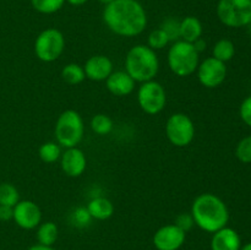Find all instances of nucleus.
Here are the masks:
<instances>
[{"mask_svg":"<svg viewBox=\"0 0 251 250\" xmlns=\"http://www.w3.org/2000/svg\"><path fill=\"white\" fill-rule=\"evenodd\" d=\"M54 134L60 146L65 149L77 146L85 134V124L80 113L74 109L64 110L56 119Z\"/></svg>","mask_w":251,"mask_h":250,"instance_id":"obj_5","label":"nucleus"},{"mask_svg":"<svg viewBox=\"0 0 251 250\" xmlns=\"http://www.w3.org/2000/svg\"><path fill=\"white\" fill-rule=\"evenodd\" d=\"M65 49V37L59 29L46 28L37 36L34 41V54L44 63L58 60Z\"/></svg>","mask_w":251,"mask_h":250,"instance_id":"obj_7","label":"nucleus"},{"mask_svg":"<svg viewBox=\"0 0 251 250\" xmlns=\"http://www.w3.org/2000/svg\"><path fill=\"white\" fill-rule=\"evenodd\" d=\"M125 71L135 82L154 80L159 71V59L156 50L145 44H137L125 56Z\"/></svg>","mask_w":251,"mask_h":250,"instance_id":"obj_3","label":"nucleus"},{"mask_svg":"<svg viewBox=\"0 0 251 250\" xmlns=\"http://www.w3.org/2000/svg\"><path fill=\"white\" fill-rule=\"evenodd\" d=\"M58 225L54 222H43L37 227V240L38 244L53 247L54 243L58 239Z\"/></svg>","mask_w":251,"mask_h":250,"instance_id":"obj_19","label":"nucleus"},{"mask_svg":"<svg viewBox=\"0 0 251 250\" xmlns=\"http://www.w3.org/2000/svg\"><path fill=\"white\" fill-rule=\"evenodd\" d=\"M12 218H14V207L0 205V221L7 222V221H11Z\"/></svg>","mask_w":251,"mask_h":250,"instance_id":"obj_32","label":"nucleus"},{"mask_svg":"<svg viewBox=\"0 0 251 250\" xmlns=\"http://www.w3.org/2000/svg\"><path fill=\"white\" fill-rule=\"evenodd\" d=\"M167 63L174 75L188 77L196 73L200 64V54L194 48L193 43L179 39L172 43L167 54Z\"/></svg>","mask_w":251,"mask_h":250,"instance_id":"obj_4","label":"nucleus"},{"mask_svg":"<svg viewBox=\"0 0 251 250\" xmlns=\"http://www.w3.org/2000/svg\"><path fill=\"white\" fill-rule=\"evenodd\" d=\"M174 225H178L181 230H184L186 233L194 227L195 223H194V218L191 216V213H180L179 216H176Z\"/></svg>","mask_w":251,"mask_h":250,"instance_id":"obj_30","label":"nucleus"},{"mask_svg":"<svg viewBox=\"0 0 251 250\" xmlns=\"http://www.w3.org/2000/svg\"><path fill=\"white\" fill-rule=\"evenodd\" d=\"M61 77L66 83L73 86L83 82V80L86 78L83 66L78 65L76 63L66 64L63 70H61Z\"/></svg>","mask_w":251,"mask_h":250,"instance_id":"obj_21","label":"nucleus"},{"mask_svg":"<svg viewBox=\"0 0 251 250\" xmlns=\"http://www.w3.org/2000/svg\"><path fill=\"white\" fill-rule=\"evenodd\" d=\"M135 81L125 70L113 71L105 80V87L117 97H125L134 92Z\"/></svg>","mask_w":251,"mask_h":250,"instance_id":"obj_15","label":"nucleus"},{"mask_svg":"<svg viewBox=\"0 0 251 250\" xmlns=\"http://www.w3.org/2000/svg\"><path fill=\"white\" fill-rule=\"evenodd\" d=\"M60 167L65 175L71 176V178L81 176L85 173L86 167H87L86 154L77 146L66 149L61 153Z\"/></svg>","mask_w":251,"mask_h":250,"instance_id":"obj_13","label":"nucleus"},{"mask_svg":"<svg viewBox=\"0 0 251 250\" xmlns=\"http://www.w3.org/2000/svg\"><path fill=\"white\" fill-rule=\"evenodd\" d=\"M61 146L58 142L54 141H48L44 142L39 146L38 149V156L44 163H55L56 161H59L61 157Z\"/></svg>","mask_w":251,"mask_h":250,"instance_id":"obj_20","label":"nucleus"},{"mask_svg":"<svg viewBox=\"0 0 251 250\" xmlns=\"http://www.w3.org/2000/svg\"><path fill=\"white\" fill-rule=\"evenodd\" d=\"M194 223L207 233H215L226 227L229 221V211L220 196L203 193L196 196L191 205Z\"/></svg>","mask_w":251,"mask_h":250,"instance_id":"obj_2","label":"nucleus"},{"mask_svg":"<svg viewBox=\"0 0 251 250\" xmlns=\"http://www.w3.org/2000/svg\"><path fill=\"white\" fill-rule=\"evenodd\" d=\"M186 233L178 225H166L157 229L153 235V245L157 250H179L185 243Z\"/></svg>","mask_w":251,"mask_h":250,"instance_id":"obj_12","label":"nucleus"},{"mask_svg":"<svg viewBox=\"0 0 251 250\" xmlns=\"http://www.w3.org/2000/svg\"><path fill=\"white\" fill-rule=\"evenodd\" d=\"M235 156L243 163H251V135L240 140L235 150Z\"/></svg>","mask_w":251,"mask_h":250,"instance_id":"obj_28","label":"nucleus"},{"mask_svg":"<svg viewBox=\"0 0 251 250\" xmlns=\"http://www.w3.org/2000/svg\"><path fill=\"white\" fill-rule=\"evenodd\" d=\"M242 242L240 237L233 228L223 227L213 233L211 240V250H240Z\"/></svg>","mask_w":251,"mask_h":250,"instance_id":"obj_16","label":"nucleus"},{"mask_svg":"<svg viewBox=\"0 0 251 250\" xmlns=\"http://www.w3.org/2000/svg\"><path fill=\"white\" fill-rule=\"evenodd\" d=\"M196 75H198L199 82L203 87L216 88L225 82L227 77V66L223 61L210 56L199 64L196 69Z\"/></svg>","mask_w":251,"mask_h":250,"instance_id":"obj_10","label":"nucleus"},{"mask_svg":"<svg viewBox=\"0 0 251 250\" xmlns=\"http://www.w3.org/2000/svg\"><path fill=\"white\" fill-rule=\"evenodd\" d=\"M91 129L95 134L100 135V136H104L112 132L113 126H114V123H113L112 118L108 117V115L102 114H96L93 115V118L91 119Z\"/></svg>","mask_w":251,"mask_h":250,"instance_id":"obj_23","label":"nucleus"},{"mask_svg":"<svg viewBox=\"0 0 251 250\" xmlns=\"http://www.w3.org/2000/svg\"><path fill=\"white\" fill-rule=\"evenodd\" d=\"M137 103L149 115H156L166 108L167 93L163 86L156 80L146 81L137 90Z\"/></svg>","mask_w":251,"mask_h":250,"instance_id":"obj_9","label":"nucleus"},{"mask_svg":"<svg viewBox=\"0 0 251 250\" xmlns=\"http://www.w3.org/2000/svg\"><path fill=\"white\" fill-rule=\"evenodd\" d=\"M234 54H235L234 43H233L232 41H229V39H226V38L220 39V41L215 44V47H213L212 49L213 58L217 59V60L220 61H223V63L232 60Z\"/></svg>","mask_w":251,"mask_h":250,"instance_id":"obj_22","label":"nucleus"},{"mask_svg":"<svg viewBox=\"0 0 251 250\" xmlns=\"http://www.w3.org/2000/svg\"><path fill=\"white\" fill-rule=\"evenodd\" d=\"M73 220L78 227H85L91 222L92 217L88 213L87 207H77L73 213Z\"/></svg>","mask_w":251,"mask_h":250,"instance_id":"obj_29","label":"nucleus"},{"mask_svg":"<svg viewBox=\"0 0 251 250\" xmlns=\"http://www.w3.org/2000/svg\"><path fill=\"white\" fill-rule=\"evenodd\" d=\"M87 211L92 220L105 221L112 217L114 213V205L109 199L104 196H97L87 203Z\"/></svg>","mask_w":251,"mask_h":250,"instance_id":"obj_17","label":"nucleus"},{"mask_svg":"<svg viewBox=\"0 0 251 250\" xmlns=\"http://www.w3.org/2000/svg\"><path fill=\"white\" fill-rule=\"evenodd\" d=\"M103 21L114 34L135 37L147 27V14L137 0H114L105 5Z\"/></svg>","mask_w":251,"mask_h":250,"instance_id":"obj_1","label":"nucleus"},{"mask_svg":"<svg viewBox=\"0 0 251 250\" xmlns=\"http://www.w3.org/2000/svg\"><path fill=\"white\" fill-rule=\"evenodd\" d=\"M193 46H194V48L196 49V51L200 54V53H202L203 50H206V47H207V44H206V42L203 41L202 37H201V38H199L198 41L194 42Z\"/></svg>","mask_w":251,"mask_h":250,"instance_id":"obj_33","label":"nucleus"},{"mask_svg":"<svg viewBox=\"0 0 251 250\" xmlns=\"http://www.w3.org/2000/svg\"><path fill=\"white\" fill-rule=\"evenodd\" d=\"M86 78L91 81H105L113 73V63L108 56L98 54L92 55L86 60L83 65Z\"/></svg>","mask_w":251,"mask_h":250,"instance_id":"obj_14","label":"nucleus"},{"mask_svg":"<svg viewBox=\"0 0 251 250\" xmlns=\"http://www.w3.org/2000/svg\"><path fill=\"white\" fill-rule=\"evenodd\" d=\"M171 43L168 36L166 34V32L162 28L153 29L151 33L149 34V38H147V46L150 47L153 50H159V49H163L164 47H167Z\"/></svg>","mask_w":251,"mask_h":250,"instance_id":"obj_26","label":"nucleus"},{"mask_svg":"<svg viewBox=\"0 0 251 250\" xmlns=\"http://www.w3.org/2000/svg\"><path fill=\"white\" fill-rule=\"evenodd\" d=\"M239 113L243 122L251 127V96L243 100V103L240 104Z\"/></svg>","mask_w":251,"mask_h":250,"instance_id":"obj_31","label":"nucleus"},{"mask_svg":"<svg viewBox=\"0 0 251 250\" xmlns=\"http://www.w3.org/2000/svg\"><path fill=\"white\" fill-rule=\"evenodd\" d=\"M203 26L200 20L195 16H186L180 21V38L181 41L194 43L202 37Z\"/></svg>","mask_w":251,"mask_h":250,"instance_id":"obj_18","label":"nucleus"},{"mask_svg":"<svg viewBox=\"0 0 251 250\" xmlns=\"http://www.w3.org/2000/svg\"><path fill=\"white\" fill-rule=\"evenodd\" d=\"M217 16L225 26L232 28L251 24V0H220Z\"/></svg>","mask_w":251,"mask_h":250,"instance_id":"obj_6","label":"nucleus"},{"mask_svg":"<svg viewBox=\"0 0 251 250\" xmlns=\"http://www.w3.org/2000/svg\"><path fill=\"white\" fill-rule=\"evenodd\" d=\"M27 250H56V249H54L53 247H47V245L36 244V245H32V247L28 248Z\"/></svg>","mask_w":251,"mask_h":250,"instance_id":"obj_34","label":"nucleus"},{"mask_svg":"<svg viewBox=\"0 0 251 250\" xmlns=\"http://www.w3.org/2000/svg\"><path fill=\"white\" fill-rule=\"evenodd\" d=\"M65 4V0H31V5L37 12L51 15L58 12Z\"/></svg>","mask_w":251,"mask_h":250,"instance_id":"obj_24","label":"nucleus"},{"mask_svg":"<svg viewBox=\"0 0 251 250\" xmlns=\"http://www.w3.org/2000/svg\"><path fill=\"white\" fill-rule=\"evenodd\" d=\"M159 28L163 29L166 34L168 36L169 41L176 42L180 38V21L174 17H167L163 22H162Z\"/></svg>","mask_w":251,"mask_h":250,"instance_id":"obj_27","label":"nucleus"},{"mask_svg":"<svg viewBox=\"0 0 251 250\" xmlns=\"http://www.w3.org/2000/svg\"><path fill=\"white\" fill-rule=\"evenodd\" d=\"M240 250H251V243H248V244H245L244 247L240 248Z\"/></svg>","mask_w":251,"mask_h":250,"instance_id":"obj_36","label":"nucleus"},{"mask_svg":"<svg viewBox=\"0 0 251 250\" xmlns=\"http://www.w3.org/2000/svg\"><path fill=\"white\" fill-rule=\"evenodd\" d=\"M19 201L20 194L16 186L10 183L0 184V205L14 207Z\"/></svg>","mask_w":251,"mask_h":250,"instance_id":"obj_25","label":"nucleus"},{"mask_svg":"<svg viewBox=\"0 0 251 250\" xmlns=\"http://www.w3.org/2000/svg\"><path fill=\"white\" fill-rule=\"evenodd\" d=\"M113 1H114V0H100V2H102V4L104 5V6H105V5L110 4V2H113Z\"/></svg>","mask_w":251,"mask_h":250,"instance_id":"obj_37","label":"nucleus"},{"mask_svg":"<svg viewBox=\"0 0 251 250\" xmlns=\"http://www.w3.org/2000/svg\"><path fill=\"white\" fill-rule=\"evenodd\" d=\"M166 135L176 147H186L195 137V124L188 114L174 113L167 119Z\"/></svg>","mask_w":251,"mask_h":250,"instance_id":"obj_8","label":"nucleus"},{"mask_svg":"<svg viewBox=\"0 0 251 250\" xmlns=\"http://www.w3.org/2000/svg\"><path fill=\"white\" fill-rule=\"evenodd\" d=\"M12 220L22 229H34L41 225L42 211L34 201L20 200L14 206V218Z\"/></svg>","mask_w":251,"mask_h":250,"instance_id":"obj_11","label":"nucleus"},{"mask_svg":"<svg viewBox=\"0 0 251 250\" xmlns=\"http://www.w3.org/2000/svg\"><path fill=\"white\" fill-rule=\"evenodd\" d=\"M87 1L88 0H65V2L73 5V6H82V5H85Z\"/></svg>","mask_w":251,"mask_h":250,"instance_id":"obj_35","label":"nucleus"}]
</instances>
